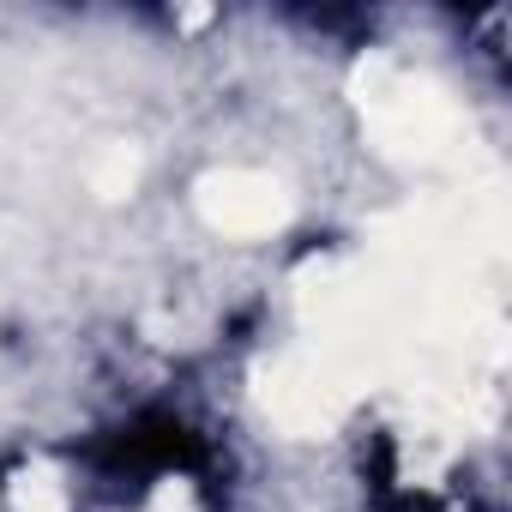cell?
Here are the masks:
<instances>
[{
    "mask_svg": "<svg viewBox=\"0 0 512 512\" xmlns=\"http://www.w3.org/2000/svg\"><path fill=\"white\" fill-rule=\"evenodd\" d=\"M266 410L284 428H326L338 410V374L332 368H278L266 386Z\"/></svg>",
    "mask_w": 512,
    "mask_h": 512,
    "instance_id": "3957f363",
    "label": "cell"
},
{
    "mask_svg": "<svg viewBox=\"0 0 512 512\" xmlns=\"http://www.w3.org/2000/svg\"><path fill=\"white\" fill-rule=\"evenodd\" d=\"M193 205L229 241H260L290 223V187L266 169H211V175H199Z\"/></svg>",
    "mask_w": 512,
    "mask_h": 512,
    "instance_id": "7a4b0ae2",
    "label": "cell"
},
{
    "mask_svg": "<svg viewBox=\"0 0 512 512\" xmlns=\"http://www.w3.org/2000/svg\"><path fill=\"white\" fill-rule=\"evenodd\" d=\"M91 187H97L103 199H127V193L139 187V151H133V145H109V151L97 157V169H91Z\"/></svg>",
    "mask_w": 512,
    "mask_h": 512,
    "instance_id": "5b68a950",
    "label": "cell"
},
{
    "mask_svg": "<svg viewBox=\"0 0 512 512\" xmlns=\"http://www.w3.org/2000/svg\"><path fill=\"white\" fill-rule=\"evenodd\" d=\"M13 512H67V488L49 464H31L13 476Z\"/></svg>",
    "mask_w": 512,
    "mask_h": 512,
    "instance_id": "277c9868",
    "label": "cell"
},
{
    "mask_svg": "<svg viewBox=\"0 0 512 512\" xmlns=\"http://www.w3.org/2000/svg\"><path fill=\"white\" fill-rule=\"evenodd\" d=\"M362 121L380 139V151L410 157V163H446L470 127L464 109L422 73H404L392 61H368L362 67Z\"/></svg>",
    "mask_w": 512,
    "mask_h": 512,
    "instance_id": "6da1fadb",
    "label": "cell"
},
{
    "mask_svg": "<svg viewBox=\"0 0 512 512\" xmlns=\"http://www.w3.org/2000/svg\"><path fill=\"white\" fill-rule=\"evenodd\" d=\"M145 512H199V500H193V482H181V476L157 482V494H151V506H145Z\"/></svg>",
    "mask_w": 512,
    "mask_h": 512,
    "instance_id": "8992f818",
    "label": "cell"
}]
</instances>
